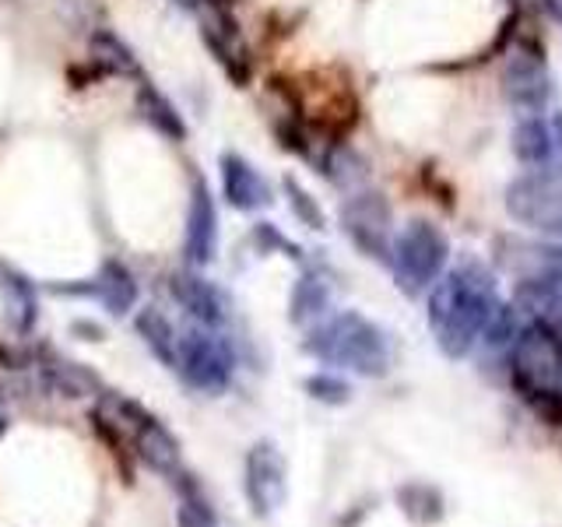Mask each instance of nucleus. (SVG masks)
<instances>
[{
    "label": "nucleus",
    "instance_id": "f257e3e1",
    "mask_svg": "<svg viewBox=\"0 0 562 527\" xmlns=\"http://www.w3.org/2000/svg\"><path fill=\"white\" fill-rule=\"evenodd\" d=\"M499 303L496 274L479 260H464L453 271L439 274L429 292V327L439 351L447 359L471 356Z\"/></svg>",
    "mask_w": 562,
    "mask_h": 527
},
{
    "label": "nucleus",
    "instance_id": "f03ea898",
    "mask_svg": "<svg viewBox=\"0 0 562 527\" xmlns=\"http://www.w3.org/2000/svg\"><path fill=\"white\" fill-rule=\"evenodd\" d=\"M509 377L531 408L562 422V334L535 321L520 327L509 345Z\"/></svg>",
    "mask_w": 562,
    "mask_h": 527
},
{
    "label": "nucleus",
    "instance_id": "7ed1b4c3",
    "mask_svg": "<svg viewBox=\"0 0 562 527\" xmlns=\"http://www.w3.org/2000/svg\"><path fill=\"white\" fill-rule=\"evenodd\" d=\"M306 351L327 366L351 369L359 377H383L391 369V341L383 327L359 313H338L306 338Z\"/></svg>",
    "mask_w": 562,
    "mask_h": 527
},
{
    "label": "nucleus",
    "instance_id": "20e7f679",
    "mask_svg": "<svg viewBox=\"0 0 562 527\" xmlns=\"http://www.w3.org/2000/svg\"><path fill=\"white\" fill-rule=\"evenodd\" d=\"M447 260H450L447 236L439 233L432 222H422V218L404 225V233L391 246L394 278L408 295H418L422 289H429L432 281L443 274Z\"/></svg>",
    "mask_w": 562,
    "mask_h": 527
},
{
    "label": "nucleus",
    "instance_id": "39448f33",
    "mask_svg": "<svg viewBox=\"0 0 562 527\" xmlns=\"http://www.w3.org/2000/svg\"><path fill=\"white\" fill-rule=\"evenodd\" d=\"M503 204L514 215V222L549 236L552 243H562V180L552 169L520 172L506 187Z\"/></svg>",
    "mask_w": 562,
    "mask_h": 527
},
{
    "label": "nucleus",
    "instance_id": "423d86ee",
    "mask_svg": "<svg viewBox=\"0 0 562 527\" xmlns=\"http://www.w3.org/2000/svg\"><path fill=\"white\" fill-rule=\"evenodd\" d=\"M113 404L120 408L116 426L123 429V436L131 439V447H134V453L140 457V461H145L158 474L180 471V444H176V436L162 426V422H158L155 415H148L134 401L113 397Z\"/></svg>",
    "mask_w": 562,
    "mask_h": 527
},
{
    "label": "nucleus",
    "instance_id": "0eeeda50",
    "mask_svg": "<svg viewBox=\"0 0 562 527\" xmlns=\"http://www.w3.org/2000/svg\"><path fill=\"white\" fill-rule=\"evenodd\" d=\"M243 492L250 500L257 517H268L289 496V464L281 450L268 439H260L246 450V474H243Z\"/></svg>",
    "mask_w": 562,
    "mask_h": 527
},
{
    "label": "nucleus",
    "instance_id": "6e6552de",
    "mask_svg": "<svg viewBox=\"0 0 562 527\" xmlns=\"http://www.w3.org/2000/svg\"><path fill=\"white\" fill-rule=\"evenodd\" d=\"M176 366L183 369L187 383L198 391H225L228 377H233V356L228 348L215 338V334L190 330L187 338H176Z\"/></svg>",
    "mask_w": 562,
    "mask_h": 527
},
{
    "label": "nucleus",
    "instance_id": "1a4fd4ad",
    "mask_svg": "<svg viewBox=\"0 0 562 527\" xmlns=\"http://www.w3.org/2000/svg\"><path fill=\"white\" fill-rule=\"evenodd\" d=\"M503 96L520 116L541 113L552 99V70L544 57L535 53H514L503 67Z\"/></svg>",
    "mask_w": 562,
    "mask_h": 527
},
{
    "label": "nucleus",
    "instance_id": "9d476101",
    "mask_svg": "<svg viewBox=\"0 0 562 527\" xmlns=\"http://www.w3.org/2000/svg\"><path fill=\"white\" fill-rule=\"evenodd\" d=\"M345 228L362 254L376 260H391V211L376 193H359L345 204Z\"/></svg>",
    "mask_w": 562,
    "mask_h": 527
},
{
    "label": "nucleus",
    "instance_id": "9b49d317",
    "mask_svg": "<svg viewBox=\"0 0 562 527\" xmlns=\"http://www.w3.org/2000/svg\"><path fill=\"white\" fill-rule=\"evenodd\" d=\"M172 292L176 299L198 316L201 324H222L228 316V303H225V292L211 285L207 278H198V274H176L172 278Z\"/></svg>",
    "mask_w": 562,
    "mask_h": 527
},
{
    "label": "nucleus",
    "instance_id": "f8f14e48",
    "mask_svg": "<svg viewBox=\"0 0 562 527\" xmlns=\"http://www.w3.org/2000/svg\"><path fill=\"white\" fill-rule=\"evenodd\" d=\"M514 155H517V162L527 169H549L552 166V131H549V120H541V113H527L517 120Z\"/></svg>",
    "mask_w": 562,
    "mask_h": 527
},
{
    "label": "nucleus",
    "instance_id": "ddd939ff",
    "mask_svg": "<svg viewBox=\"0 0 562 527\" xmlns=\"http://www.w3.org/2000/svg\"><path fill=\"white\" fill-rule=\"evenodd\" d=\"M187 254L193 264H207L215 254V208H211L207 190L198 187L190 201V215H187Z\"/></svg>",
    "mask_w": 562,
    "mask_h": 527
},
{
    "label": "nucleus",
    "instance_id": "4468645a",
    "mask_svg": "<svg viewBox=\"0 0 562 527\" xmlns=\"http://www.w3.org/2000/svg\"><path fill=\"white\" fill-rule=\"evenodd\" d=\"M397 506H401L404 517H408L412 524H422V527L439 524V520H443V514H447L443 492H439L436 485H429V482H408V485H401L397 489Z\"/></svg>",
    "mask_w": 562,
    "mask_h": 527
},
{
    "label": "nucleus",
    "instance_id": "2eb2a0df",
    "mask_svg": "<svg viewBox=\"0 0 562 527\" xmlns=\"http://www.w3.org/2000/svg\"><path fill=\"white\" fill-rule=\"evenodd\" d=\"M222 176H225V193L228 201H233L236 208H257L268 201V187H263L260 176L243 162V158H233L228 155L222 162Z\"/></svg>",
    "mask_w": 562,
    "mask_h": 527
},
{
    "label": "nucleus",
    "instance_id": "dca6fc26",
    "mask_svg": "<svg viewBox=\"0 0 562 527\" xmlns=\"http://www.w3.org/2000/svg\"><path fill=\"white\" fill-rule=\"evenodd\" d=\"M137 334L145 338V345L155 351L158 359L166 366H176V334H172V324L166 321L158 310H140L137 313Z\"/></svg>",
    "mask_w": 562,
    "mask_h": 527
},
{
    "label": "nucleus",
    "instance_id": "f3484780",
    "mask_svg": "<svg viewBox=\"0 0 562 527\" xmlns=\"http://www.w3.org/2000/svg\"><path fill=\"white\" fill-rule=\"evenodd\" d=\"M99 295L113 313H120V316L127 313L134 306V299H137V285H134L131 271H123L120 264H105V271L99 278Z\"/></svg>",
    "mask_w": 562,
    "mask_h": 527
},
{
    "label": "nucleus",
    "instance_id": "a211bd4d",
    "mask_svg": "<svg viewBox=\"0 0 562 527\" xmlns=\"http://www.w3.org/2000/svg\"><path fill=\"white\" fill-rule=\"evenodd\" d=\"M327 303H330L327 281H321L316 274H306L292 292V321L306 324V321H313V316H321L327 310Z\"/></svg>",
    "mask_w": 562,
    "mask_h": 527
},
{
    "label": "nucleus",
    "instance_id": "6ab92c4d",
    "mask_svg": "<svg viewBox=\"0 0 562 527\" xmlns=\"http://www.w3.org/2000/svg\"><path fill=\"white\" fill-rule=\"evenodd\" d=\"M140 110H145V116H148L162 134H169V137H183V123H180V116H176V113H172V105H169L162 96H155L151 88H140Z\"/></svg>",
    "mask_w": 562,
    "mask_h": 527
},
{
    "label": "nucleus",
    "instance_id": "aec40b11",
    "mask_svg": "<svg viewBox=\"0 0 562 527\" xmlns=\"http://www.w3.org/2000/svg\"><path fill=\"white\" fill-rule=\"evenodd\" d=\"M306 394L313 401L334 404V408H338V404H348L351 401V383L341 380V377H334V373H316V377L306 380Z\"/></svg>",
    "mask_w": 562,
    "mask_h": 527
},
{
    "label": "nucleus",
    "instance_id": "412c9836",
    "mask_svg": "<svg viewBox=\"0 0 562 527\" xmlns=\"http://www.w3.org/2000/svg\"><path fill=\"white\" fill-rule=\"evenodd\" d=\"M289 193H292V208H295V215L303 218L310 228H324V211H321V204H316L303 187H295L292 180H289Z\"/></svg>",
    "mask_w": 562,
    "mask_h": 527
},
{
    "label": "nucleus",
    "instance_id": "4be33fe9",
    "mask_svg": "<svg viewBox=\"0 0 562 527\" xmlns=\"http://www.w3.org/2000/svg\"><path fill=\"white\" fill-rule=\"evenodd\" d=\"M549 131H552V172L562 180V110H555V116L549 120Z\"/></svg>",
    "mask_w": 562,
    "mask_h": 527
},
{
    "label": "nucleus",
    "instance_id": "5701e85b",
    "mask_svg": "<svg viewBox=\"0 0 562 527\" xmlns=\"http://www.w3.org/2000/svg\"><path fill=\"white\" fill-rule=\"evenodd\" d=\"M218 4H233V0H218Z\"/></svg>",
    "mask_w": 562,
    "mask_h": 527
}]
</instances>
